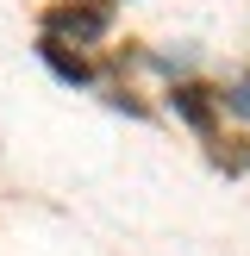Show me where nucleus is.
<instances>
[{
  "mask_svg": "<svg viewBox=\"0 0 250 256\" xmlns=\"http://www.w3.org/2000/svg\"><path fill=\"white\" fill-rule=\"evenodd\" d=\"M44 56L56 62L69 82H88V62H82V56H69V50H62V38H44Z\"/></svg>",
  "mask_w": 250,
  "mask_h": 256,
  "instance_id": "2",
  "label": "nucleus"
},
{
  "mask_svg": "<svg viewBox=\"0 0 250 256\" xmlns=\"http://www.w3.org/2000/svg\"><path fill=\"white\" fill-rule=\"evenodd\" d=\"M50 32L100 38V32H106V6H88V0H69V6H56V12H50Z\"/></svg>",
  "mask_w": 250,
  "mask_h": 256,
  "instance_id": "1",
  "label": "nucleus"
}]
</instances>
